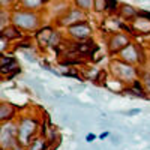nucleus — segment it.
Listing matches in <instances>:
<instances>
[{"instance_id":"nucleus-11","label":"nucleus","mask_w":150,"mask_h":150,"mask_svg":"<svg viewBox=\"0 0 150 150\" xmlns=\"http://www.w3.org/2000/svg\"><path fill=\"white\" fill-rule=\"evenodd\" d=\"M2 36L6 38L8 41H11V39H18V38H21V32H20V29H17L15 26H11V27L2 30Z\"/></svg>"},{"instance_id":"nucleus-18","label":"nucleus","mask_w":150,"mask_h":150,"mask_svg":"<svg viewBox=\"0 0 150 150\" xmlns=\"http://www.w3.org/2000/svg\"><path fill=\"white\" fill-rule=\"evenodd\" d=\"M95 140H96V135H95V134L90 132V134H87V135H86V141H87V143H93Z\"/></svg>"},{"instance_id":"nucleus-6","label":"nucleus","mask_w":150,"mask_h":150,"mask_svg":"<svg viewBox=\"0 0 150 150\" xmlns=\"http://www.w3.org/2000/svg\"><path fill=\"white\" fill-rule=\"evenodd\" d=\"M131 44L128 35L125 33H114L111 36V39L108 42V47H110V53L111 54H116V53H120L123 48H126L128 45Z\"/></svg>"},{"instance_id":"nucleus-5","label":"nucleus","mask_w":150,"mask_h":150,"mask_svg":"<svg viewBox=\"0 0 150 150\" xmlns=\"http://www.w3.org/2000/svg\"><path fill=\"white\" fill-rule=\"evenodd\" d=\"M120 57H122V62L128 65H134V63H138V62H143V54L140 53L138 47L135 44H129L126 48H123L120 51Z\"/></svg>"},{"instance_id":"nucleus-1","label":"nucleus","mask_w":150,"mask_h":150,"mask_svg":"<svg viewBox=\"0 0 150 150\" xmlns=\"http://www.w3.org/2000/svg\"><path fill=\"white\" fill-rule=\"evenodd\" d=\"M38 128H39V125L35 119L23 117L18 122V144L23 147H27L35 140Z\"/></svg>"},{"instance_id":"nucleus-2","label":"nucleus","mask_w":150,"mask_h":150,"mask_svg":"<svg viewBox=\"0 0 150 150\" xmlns=\"http://www.w3.org/2000/svg\"><path fill=\"white\" fill-rule=\"evenodd\" d=\"M12 21H14L17 29H23V30H33L38 27L39 24V18H38L36 14L26 9L21 11H15L14 17H12Z\"/></svg>"},{"instance_id":"nucleus-14","label":"nucleus","mask_w":150,"mask_h":150,"mask_svg":"<svg viewBox=\"0 0 150 150\" xmlns=\"http://www.w3.org/2000/svg\"><path fill=\"white\" fill-rule=\"evenodd\" d=\"M75 3H77V6L81 8L83 11H90L95 6V2H92V0H80V2H75Z\"/></svg>"},{"instance_id":"nucleus-4","label":"nucleus","mask_w":150,"mask_h":150,"mask_svg":"<svg viewBox=\"0 0 150 150\" xmlns=\"http://www.w3.org/2000/svg\"><path fill=\"white\" fill-rule=\"evenodd\" d=\"M111 68H112L114 75L119 80H125V81L131 80L132 83L135 81L137 71H135V68L132 65H128V63H125V62H122V60H114L111 63Z\"/></svg>"},{"instance_id":"nucleus-15","label":"nucleus","mask_w":150,"mask_h":150,"mask_svg":"<svg viewBox=\"0 0 150 150\" xmlns=\"http://www.w3.org/2000/svg\"><path fill=\"white\" fill-rule=\"evenodd\" d=\"M26 9H30V11H35L33 8H39V6H42L44 5V2L42 0H35V2H23L21 3Z\"/></svg>"},{"instance_id":"nucleus-12","label":"nucleus","mask_w":150,"mask_h":150,"mask_svg":"<svg viewBox=\"0 0 150 150\" xmlns=\"http://www.w3.org/2000/svg\"><path fill=\"white\" fill-rule=\"evenodd\" d=\"M47 140H44L42 137H38V138H35L27 147L26 150H45L47 149Z\"/></svg>"},{"instance_id":"nucleus-9","label":"nucleus","mask_w":150,"mask_h":150,"mask_svg":"<svg viewBox=\"0 0 150 150\" xmlns=\"http://www.w3.org/2000/svg\"><path fill=\"white\" fill-rule=\"evenodd\" d=\"M15 116V108L11 104H2V108H0V120L3 123L11 122Z\"/></svg>"},{"instance_id":"nucleus-3","label":"nucleus","mask_w":150,"mask_h":150,"mask_svg":"<svg viewBox=\"0 0 150 150\" xmlns=\"http://www.w3.org/2000/svg\"><path fill=\"white\" fill-rule=\"evenodd\" d=\"M0 143L2 150H9L18 144V125L14 122H6L2 125V134H0Z\"/></svg>"},{"instance_id":"nucleus-21","label":"nucleus","mask_w":150,"mask_h":150,"mask_svg":"<svg viewBox=\"0 0 150 150\" xmlns=\"http://www.w3.org/2000/svg\"><path fill=\"white\" fill-rule=\"evenodd\" d=\"M144 84H146V86H147V90H149V92H150V78H147V80H146V81H144Z\"/></svg>"},{"instance_id":"nucleus-8","label":"nucleus","mask_w":150,"mask_h":150,"mask_svg":"<svg viewBox=\"0 0 150 150\" xmlns=\"http://www.w3.org/2000/svg\"><path fill=\"white\" fill-rule=\"evenodd\" d=\"M81 20L84 21V14H83V11H81V9H77V8H74V9H69L68 15L63 18V21H65L63 24H65V26H68V24L74 26V24L81 23Z\"/></svg>"},{"instance_id":"nucleus-19","label":"nucleus","mask_w":150,"mask_h":150,"mask_svg":"<svg viewBox=\"0 0 150 150\" xmlns=\"http://www.w3.org/2000/svg\"><path fill=\"white\" fill-rule=\"evenodd\" d=\"M108 135H110V132H108V131H105V132H102L101 135H99V140H105V138H107V137H108Z\"/></svg>"},{"instance_id":"nucleus-10","label":"nucleus","mask_w":150,"mask_h":150,"mask_svg":"<svg viewBox=\"0 0 150 150\" xmlns=\"http://www.w3.org/2000/svg\"><path fill=\"white\" fill-rule=\"evenodd\" d=\"M0 65H2V74L5 75L6 72H11V71H14L17 69V62L14 57H11V56H2V59H0Z\"/></svg>"},{"instance_id":"nucleus-20","label":"nucleus","mask_w":150,"mask_h":150,"mask_svg":"<svg viewBox=\"0 0 150 150\" xmlns=\"http://www.w3.org/2000/svg\"><path fill=\"white\" fill-rule=\"evenodd\" d=\"M9 150H26V147H23V146L17 144V146H14V147H12V149H9Z\"/></svg>"},{"instance_id":"nucleus-17","label":"nucleus","mask_w":150,"mask_h":150,"mask_svg":"<svg viewBox=\"0 0 150 150\" xmlns=\"http://www.w3.org/2000/svg\"><path fill=\"white\" fill-rule=\"evenodd\" d=\"M119 6V3L116 2V0H107V11L112 12V11H116Z\"/></svg>"},{"instance_id":"nucleus-7","label":"nucleus","mask_w":150,"mask_h":150,"mask_svg":"<svg viewBox=\"0 0 150 150\" xmlns=\"http://www.w3.org/2000/svg\"><path fill=\"white\" fill-rule=\"evenodd\" d=\"M68 32H69L71 36L77 38V39H80V41H84L86 38H89L90 33H92L89 24H87L86 21H81V23H78V24L69 26V27H68Z\"/></svg>"},{"instance_id":"nucleus-13","label":"nucleus","mask_w":150,"mask_h":150,"mask_svg":"<svg viewBox=\"0 0 150 150\" xmlns=\"http://www.w3.org/2000/svg\"><path fill=\"white\" fill-rule=\"evenodd\" d=\"M120 15H122L125 20H132V18H135L137 15H138V12H137L132 6L125 5V6H122V9H120Z\"/></svg>"},{"instance_id":"nucleus-16","label":"nucleus","mask_w":150,"mask_h":150,"mask_svg":"<svg viewBox=\"0 0 150 150\" xmlns=\"http://www.w3.org/2000/svg\"><path fill=\"white\" fill-rule=\"evenodd\" d=\"M98 12L107 11V0H95V6H93Z\"/></svg>"}]
</instances>
